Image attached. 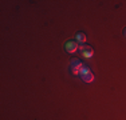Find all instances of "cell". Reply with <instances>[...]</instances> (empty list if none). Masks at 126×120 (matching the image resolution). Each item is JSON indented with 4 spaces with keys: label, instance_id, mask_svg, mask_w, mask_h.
<instances>
[{
    "label": "cell",
    "instance_id": "cell-1",
    "mask_svg": "<svg viewBox=\"0 0 126 120\" xmlns=\"http://www.w3.org/2000/svg\"><path fill=\"white\" fill-rule=\"evenodd\" d=\"M79 76H80V79L86 83H91L93 80H94V73H93L91 70L89 68V65H85V64L82 65V68H80V71H79Z\"/></svg>",
    "mask_w": 126,
    "mask_h": 120
},
{
    "label": "cell",
    "instance_id": "cell-2",
    "mask_svg": "<svg viewBox=\"0 0 126 120\" xmlns=\"http://www.w3.org/2000/svg\"><path fill=\"white\" fill-rule=\"evenodd\" d=\"M82 61H80L79 59H71V72H73L74 75H79V71L80 68H82Z\"/></svg>",
    "mask_w": 126,
    "mask_h": 120
},
{
    "label": "cell",
    "instance_id": "cell-3",
    "mask_svg": "<svg viewBox=\"0 0 126 120\" xmlns=\"http://www.w3.org/2000/svg\"><path fill=\"white\" fill-rule=\"evenodd\" d=\"M64 48H66V51H67L68 53L77 52V49H78V43H77V40H67V41L64 43Z\"/></svg>",
    "mask_w": 126,
    "mask_h": 120
},
{
    "label": "cell",
    "instance_id": "cell-4",
    "mask_svg": "<svg viewBox=\"0 0 126 120\" xmlns=\"http://www.w3.org/2000/svg\"><path fill=\"white\" fill-rule=\"evenodd\" d=\"M80 52H82L83 58L90 59L93 56V53H94V49H93L90 46H87V44H83V46H80Z\"/></svg>",
    "mask_w": 126,
    "mask_h": 120
},
{
    "label": "cell",
    "instance_id": "cell-5",
    "mask_svg": "<svg viewBox=\"0 0 126 120\" xmlns=\"http://www.w3.org/2000/svg\"><path fill=\"white\" fill-rule=\"evenodd\" d=\"M75 40H77V43L83 44V43L86 41V35L83 34V32H77V35H75Z\"/></svg>",
    "mask_w": 126,
    "mask_h": 120
},
{
    "label": "cell",
    "instance_id": "cell-6",
    "mask_svg": "<svg viewBox=\"0 0 126 120\" xmlns=\"http://www.w3.org/2000/svg\"><path fill=\"white\" fill-rule=\"evenodd\" d=\"M124 36L126 37V28H124Z\"/></svg>",
    "mask_w": 126,
    "mask_h": 120
}]
</instances>
